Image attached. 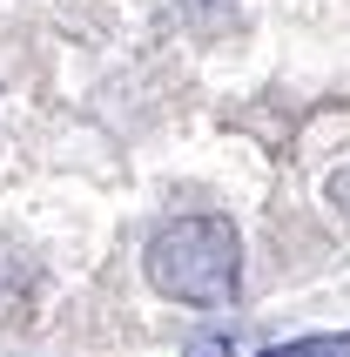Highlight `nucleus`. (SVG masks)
<instances>
[{"instance_id":"nucleus-1","label":"nucleus","mask_w":350,"mask_h":357,"mask_svg":"<svg viewBox=\"0 0 350 357\" xmlns=\"http://www.w3.org/2000/svg\"><path fill=\"white\" fill-rule=\"evenodd\" d=\"M149 283L175 303L222 310L243 290V243L222 216H175L149 236Z\"/></svg>"},{"instance_id":"nucleus-2","label":"nucleus","mask_w":350,"mask_h":357,"mask_svg":"<svg viewBox=\"0 0 350 357\" xmlns=\"http://www.w3.org/2000/svg\"><path fill=\"white\" fill-rule=\"evenodd\" d=\"M263 357H350V331H317V337H296V344H276Z\"/></svg>"},{"instance_id":"nucleus-3","label":"nucleus","mask_w":350,"mask_h":357,"mask_svg":"<svg viewBox=\"0 0 350 357\" xmlns=\"http://www.w3.org/2000/svg\"><path fill=\"white\" fill-rule=\"evenodd\" d=\"M189 357H229V337H215V331H209V337L189 344Z\"/></svg>"}]
</instances>
